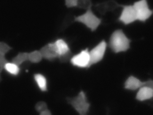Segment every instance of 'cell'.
<instances>
[{
	"mask_svg": "<svg viewBox=\"0 0 153 115\" xmlns=\"http://www.w3.org/2000/svg\"><path fill=\"white\" fill-rule=\"evenodd\" d=\"M28 61V53L19 52L12 59L11 62L20 66L23 63Z\"/></svg>",
	"mask_w": 153,
	"mask_h": 115,
	"instance_id": "15",
	"label": "cell"
},
{
	"mask_svg": "<svg viewBox=\"0 0 153 115\" xmlns=\"http://www.w3.org/2000/svg\"><path fill=\"white\" fill-rule=\"evenodd\" d=\"M121 6V5L118 3L115 0H108L104 2L97 4L95 7L101 14L104 15L107 12L113 11Z\"/></svg>",
	"mask_w": 153,
	"mask_h": 115,
	"instance_id": "9",
	"label": "cell"
},
{
	"mask_svg": "<svg viewBox=\"0 0 153 115\" xmlns=\"http://www.w3.org/2000/svg\"><path fill=\"white\" fill-rule=\"evenodd\" d=\"M65 5L68 8H72L77 6V0H65Z\"/></svg>",
	"mask_w": 153,
	"mask_h": 115,
	"instance_id": "22",
	"label": "cell"
},
{
	"mask_svg": "<svg viewBox=\"0 0 153 115\" xmlns=\"http://www.w3.org/2000/svg\"><path fill=\"white\" fill-rule=\"evenodd\" d=\"M40 51L43 58L50 61H53L59 57V55L54 42L49 43L45 45L41 48Z\"/></svg>",
	"mask_w": 153,
	"mask_h": 115,
	"instance_id": "8",
	"label": "cell"
},
{
	"mask_svg": "<svg viewBox=\"0 0 153 115\" xmlns=\"http://www.w3.org/2000/svg\"><path fill=\"white\" fill-rule=\"evenodd\" d=\"M13 50V48L6 42L0 41V54L6 55Z\"/></svg>",
	"mask_w": 153,
	"mask_h": 115,
	"instance_id": "19",
	"label": "cell"
},
{
	"mask_svg": "<svg viewBox=\"0 0 153 115\" xmlns=\"http://www.w3.org/2000/svg\"><path fill=\"white\" fill-rule=\"evenodd\" d=\"M122 11L118 18V21L125 25H129L137 21L136 13L132 5H122Z\"/></svg>",
	"mask_w": 153,
	"mask_h": 115,
	"instance_id": "6",
	"label": "cell"
},
{
	"mask_svg": "<svg viewBox=\"0 0 153 115\" xmlns=\"http://www.w3.org/2000/svg\"><path fill=\"white\" fill-rule=\"evenodd\" d=\"M40 50H34L28 53V61L30 63H38L43 59Z\"/></svg>",
	"mask_w": 153,
	"mask_h": 115,
	"instance_id": "16",
	"label": "cell"
},
{
	"mask_svg": "<svg viewBox=\"0 0 153 115\" xmlns=\"http://www.w3.org/2000/svg\"><path fill=\"white\" fill-rule=\"evenodd\" d=\"M54 43L59 55V57L71 51L68 43L62 39H58Z\"/></svg>",
	"mask_w": 153,
	"mask_h": 115,
	"instance_id": "12",
	"label": "cell"
},
{
	"mask_svg": "<svg viewBox=\"0 0 153 115\" xmlns=\"http://www.w3.org/2000/svg\"><path fill=\"white\" fill-rule=\"evenodd\" d=\"M108 113H109V111H107V115H109Z\"/></svg>",
	"mask_w": 153,
	"mask_h": 115,
	"instance_id": "27",
	"label": "cell"
},
{
	"mask_svg": "<svg viewBox=\"0 0 153 115\" xmlns=\"http://www.w3.org/2000/svg\"><path fill=\"white\" fill-rule=\"evenodd\" d=\"M34 79L39 89L42 92L48 91V81L46 77L40 73L34 75Z\"/></svg>",
	"mask_w": 153,
	"mask_h": 115,
	"instance_id": "13",
	"label": "cell"
},
{
	"mask_svg": "<svg viewBox=\"0 0 153 115\" xmlns=\"http://www.w3.org/2000/svg\"><path fill=\"white\" fill-rule=\"evenodd\" d=\"M90 58L88 49L82 50L80 53L74 55L71 60L73 66L79 68H89Z\"/></svg>",
	"mask_w": 153,
	"mask_h": 115,
	"instance_id": "7",
	"label": "cell"
},
{
	"mask_svg": "<svg viewBox=\"0 0 153 115\" xmlns=\"http://www.w3.org/2000/svg\"><path fill=\"white\" fill-rule=\"evenodd\" d=\"M4 69L12 76H17L19 74L21 68L20 66L14 64L13 62H8L4 65Z\"/></svg>",
	"mask_w": 153,
	"mask_h": 115,
	"instance_id": "14",
	"label": "cell"
},
{
	"mask_svg": "<svg viewBox=\"0 0 153 115\" xmlns=\"http://www.w3.org/2000/svg\"><path fill=\"white\" fill-rule=\"evenodd\" d=\"M131 40L122 29H117L111 34L109 46L111 51L116 54L126 52L130 48Z\"/></svg>",
	"mask_w": 153,
	"mask_h": 115,
	"instance_id": "1",
	"label": "cell"
},
{
	"mask_svg": "<svg viewBox=\"0 0 153 115\" xmlns=\"http://www.w3.org/2000/svg\"><path fill=\"white\" fill-rule=\"evenodd\" d=\"M107 48V43L103 40L89 51L90 58L89 68L102 60L105 56Z\"/></svg>",
	"mask_w": 153,
	"mask_h": 115,
	"instance_id": "5",
	"label": "cell"
},
{
	"mask_svg": "<svg viewBox=\"0 0 153 115\" xmlns=\"http://www.w3.org/2000/svg\"><path fill=\"white\" fill-rule=\"evenodd\" d=\"M74 55H73L71 51H70L68 53L61 56L58 58L59 60L62 62H67L69 61H71V59H72Z\"/></svg>",
	"mask_w": 153,
	"mask_h": 115,
	"instance_id": "21",
	"label": "cell"
},
{
	"mask_svg": "<svg viewBox=\"0 0 153 115\" xmlns=\"http://www.w3.org/2000/svg\"><path fill=\"white\" fill-rule=\"evenodd\" d=\"M153 98V89L146 87L143 86L138 90L135 98L140 102L148 101Z\"/></svg>",
	"mask_w": 153,
	"mask_h": 115,
	"instance_id": "11",
	"label": "cell"
},
{
	"mask_svg": "<svg viewBox=\"0 0 153 115\" xmlns=\"http://www.w3.org/2000/svg\"><path fill=\"white\" fill-rule=\"evenodd\" d=\"M0 77H1V73H0Z\"/></svg>",
	"mask_w": 153,
	"mask_h": 115,
	"instance_id": "28",
	"label": "cell"
},
{
	"mask_svg": "<svg viewBox=\"0 0 153 115\" xmlns=\"http://www.w3.org/2000/svg\"><path fill=\"white\" fill-rule=\"evenodd\" d=\"M149 101H149L147 104H148L150 106H151L152 108H153V98H152V99L149 100Z\"/></svg>",
	"mask_w": 153,
	"mask_h": 115,
	"instance_id": "25",
	"label": "cell"
},
{
	"mask_svg": "<svg viewBox=\"0 0 153 115\" xmlns=\"http://www.w3.org/2000/svg\"><path fill=\"white\" fill-rule=\"evenodd\" d=\"M67 103L72 106L79 115H88L91 104L87 100L86 94L81 90L78 95L74 97L66 98Z\"/></svg>",
	"mask_w": 153,
	"mask_h": 115,
	"instance_id": "2",
	"label": "cell"
},
{
	"mask_svg": "<svg viewBox=\"0 0 153 115\" xmlns=\"http://www.w3.org/2000/svg\"><path fill=\"white\" fill-rule=\"evenodd\" d=\"M135 10L137 21L145 23L152 16L153 10L150 9L147 0H138L133 5Z\"/></svg>",
	"mask_w": 153,
	"mask_h": 115,
	"instance_id": "4",
	"label": "cell"
},
{
	"mask_svg": "<svg viewBox=\"0 0 153 115\" xmlns=\"http://www.w3.org/2000/svg\"><path fill=\"white\" fill-rule=\"evenodd\" d=\"M92 3L91 0H77L76 7L87 10L91 9Z\"/></svg>",
	"mask_w": 153,
	"mask_h": 115,
	"instance_id": "18",
	"label": "cell"
},
{
	"mask_svg": "<svg viewBox=\"0 0 153 115\" xmlns=\"http://www.w3.org/2000/svg\"><path fill=\"white\" fill-rule=\"evenodd\" d=\"M143 86L146 87L153 89V80L149 79L143 81Z\"/></svg>",
	"mask_w": 153,
	"mask_h": 115,
	"instance_id": "23",
	"label": "cell"
},
{
	"mask_svg": "<svg viewBox=\"0 0 153 115\" xmlns=\"http://www.w3.org/2000/svg\"><path fill=\"white\" fill-rule=\"evenodd\" d=\"M143 81L140 80L139 78L131 75L127 78L124 83V88L131 91L138 90L143 86Z\"/></svg>",
	"mask_w": 153,
	"mask_h": 115,
	"instance_id": "10",
	"label": "cell"
},
{
	"mask_svg": "<svg viewBox=\"0 0 153 115\" xmlns=\"http://www.w3.org/2000/svg\"><path fill=\"white\" fill-rule=\"evenodd\" d=\"M75 21L82 23L92 32H94L100 26L102 20L97 17L91 9L87 10L83 14L75 17Z\"/></svg>",
	"mask_w": 153,
	"mask_h": 115,
	"instance_id": "3",
	"label": "cell"
},
{
	"mask_svg": "<svg viewBox=\"0 0 153 115\" xmlns=\"http://www.w3.org/2000/svg\"><path fill=\"white\" fill-rule=\"evenodd\" d=\"M35 109L38 113H40L48 110V105L44 101H39L35 105Z\"/></svg>",
	"mask_w": 153,
	"mask_h": 115,
	"instance_id": "20",
	"label": "cell"
},
{
	"mask_svg": "<svg viewBox=\"0 0 153 115\" xmlns=\"http://www.w3.org/2000/svg\"><path fill=\"white\" fill-rule=\"evenodd\" d=\"M75 16L73 15L72 14L69 13L66 15L63 21L62 24V30H65L67 29L68 27H70L74 22L75 21Z\"/></svg>",
	"mask_w": 153,
	"mask_h": 115,
	"instance_id": "17",
	"label": "cell"
},
{
	"mask_svg": "<svg viewBox=\"0 0 153 115\" xmlns=\"http://www.w3.org/2000/svg\"><path fill=\"white\" fill-rule=\"evenodd\" d=\"M39 115H52V114L51 111L48 109V110H46L44 112L40 113Z\"/></svg>",
	"mask_w": 153,
	"mask_h": 115,
	"instance_id": "24",
	"label": "cell"
},
{
	"mask_svg": "<svg viewBox=\"0 0 153 115\" xmlns=\"http://www.w3.org/2000/svg\"><path fill=\"white\" fill-rule=\"evenodd\" d=\"M2 78L1 77H0V83H1V82L2 81Z\"/></svg>",
	"mask_w": 153,
	"mask_h": 115,
	"instance_id": "26",
	"label": "cell"
}]
</instances>
